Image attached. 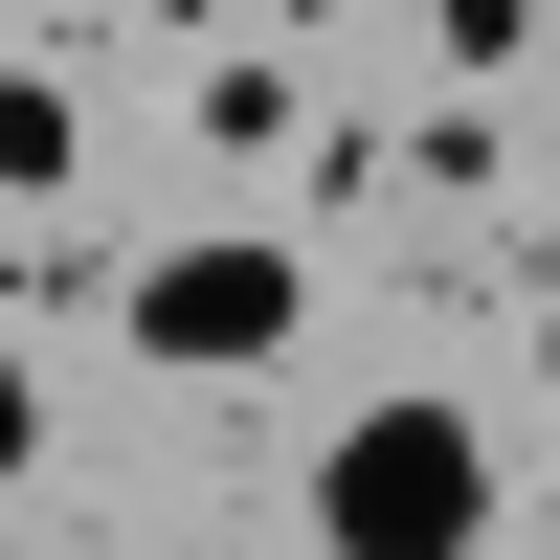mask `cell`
<instances>
[{"label":"cell","mask_w":560,"mask_h":560,"mask_svg":"<svg viewBox=\"0 0 560 560\" xmlns=\"http://www.w3.org/2000/svg\"><path fill=\"white\" fill-rule=\"evenodd\" d=\"M337 560H471L493 538V427L448 382H382V404H337V448H314V493H292Z\"/></svg>","instance_id":"obj_2"},{"label":"cell","mask_w":560,"mask_h":560,"mask_svg":"<svg viewBox=\"0 0 560 560\" xmlns=\"http://www.w3.org/2000/svg\"><path fill=\"white\" fill-rule=\"evenodd\" d=\"M90 179V90L68 68H0V202H68Z\"/></svg>","instance_id":"obj_3"},{"label":"cell","mask_w":560,"mask_h":560,"mask_svg":"<svg viewBox=\"0 0 560 560\" xmlns=\"http://www.w3.org/2000/svg\"><path fill=\"white\" fill-rule=\"evenodd\" d=\"M292 337H314V247L292 224H158L113 269V359L135 382H269Z\"/></svg>","instance_id":"obj_1"},{"label":"cell","mask_w":560,"mask_h":560,"mask_svg":"<svg viewBox=\"0 0 560 560\" xmlns=\"http://www.w3.org/2000/svg\"><path fill=\"white\" fill-rule=\"evenodd\" d=\"M516 359H538V404H560V292H538V314H516Z\"/></svg>","instance_id":"obj_5"},{"label":"cell","mask_w":560,"mask_h":560,"mask_svg":"<svg viewBox=\"0 0 560 560\" xmlns=\"http://www.w3.org/2000/svg\"><path fill=\"white\" fill-rule=\"evenodd\" d=\"M179 135H202V158H269V135H292V68H269V45H224V68H202V113H179Z\"/></svg>","instance_id":"obj_4"}]
</instances>
